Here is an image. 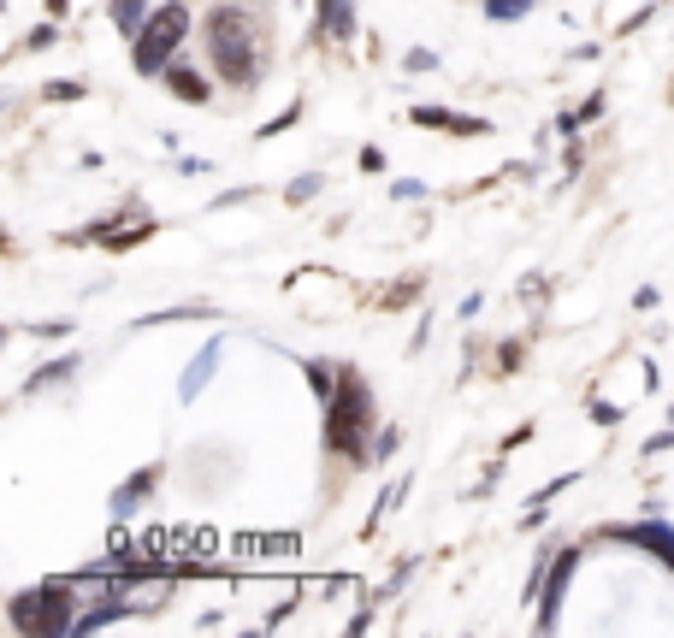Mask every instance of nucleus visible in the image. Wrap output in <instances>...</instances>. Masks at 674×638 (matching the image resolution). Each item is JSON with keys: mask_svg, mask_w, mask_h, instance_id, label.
<instances>
[{"mask_svg": "<svg viewBox=\"0 0 674 638\" xmlns=\"http://www.w3.org/2000/svg\"><path fill=\"white\" fill-rule=\"evenodd\" d=\"M202 42H207V60L219 71V83H231L237 95L261 89V71H267V30L249 6L237 0H219L213 12L202 18Z\"/></svg>", "mask_w": 674, "mask_h": 638, "instance_id": "f257e3e1", "label": "nucleus"}, {"mask_svg": "<svg viewBox=\"0 0 674 638\" xmlns=\"http://www.w3.org/2000/svg\"><path fill=\"white\" fill-rule=\"evenodd\" d=\"M633 308L651 314V308H657V284H639V290H633Z\"/></svg>", "mask_w": 674, "mask_h": 638, "instance_id": "2f4dec72", "label": "nucleus"}, {"mask_svg": "<svg viewBox=\"0 0 674 638\" xmlns=\"http://www.w3.org/2000/svg\"><path fill=\"white\" fill-rule=\"evenodd\" d=\"M154 485H160V467H142V473H131V479L113 491V503H107V509H113V520H131V514L148 503V491H154Z\"/></svg>", "mask_w": 674, "mask_h": 638, "instance_id": "9d476101", "label": "nucleus"}, {"mask_svg": "<svg viewBox=\"0 0 674 638\" xmlns=\"http://www.w3.org/2000/svg\"><path fill=\"white\" fill-rule=\"evenodd\" d=\"M178 319H219L213 302H190V308H160V314H142L136 325H178Z\"/></svg>", "mask_w": 674, "mask_h": 638, "instance_id": "dca6fc26", "label": "nucleus"}, {"mask_svg": "<svg viewBox=\"0 0 674 638\" xmlns=\"http://www.w3.org/2000/svg\"><path fill=\"white\" fill-rule=\"evenodd\" d=\"M219 361H225V337H207V349L196 355V361H190V367H184V379H178V396H184V402H196L207 384H213Z\"/></svg>", "mask_w": 674, "mask_h": 638, "instance_id": "1a4fd4ad", "label": "nucleus"}, {"mask_svg": "<svg viewBox=\"0 0 674 638\" xmlns=\"http://www.w3.org/2000/svg\"><path fill=\"white\" fill-rule=\"evenodd\" d=\"M77 367H83V355H60V361H48L42 373H30V384H24V396H42L48 384H66L71 373H77Z\"/></svg>", "mask_w": 674, "mask_h": 638, "instance_id": "4468645a", "label": "nucleus"}, {"mask_svg": "<svg viewBox=\"0 0 674 638\" xmlns=\"http://www.w3.org/2000/svg\"><path fill=\"white\" fill-rule=\"evenodd\" d=\"M255 195V184H243V190H219L213 195V207H237V201H249Z\"/></svg>", "mask_w": 674, "mask_h": 638, "instance_id": "473e14b6", "label": "nucleus"}, {"mask_svg": "<svg viewBox=\"0 0 674 638\" xmlns=\"http://www.w3.org/2000/svg\"><path fill=\"white\" fill-rule=\"evenodd\" d=\"M154 231H160V225H154V219H142V225H131V231H107V237H101V249L125 255V249H136V243H148Z\"/></svg>", "mask_w": 674, "mask_h": 638, "instance_id": "f3484780", "label": "nucleus"}, {"mask_svg": "<svg viewBox=\"0 0 674 638\" xmlns=\"http://www.w3.org/2000/svg\"><path fill=\"white\" fill-rule=\"evenodd\" d=\"M574 574H580V550L562 544L556 562H550V574H544V591H539V633H556V627H562V603H568Z\"/></svg>", "mask_w": 674, "mask_h": 638, "instance_id": "423d86ee", "label": "nucleus"}, {"mask_svg": "<svg viewBox=\"0 0 674 638\" xmlns=\"http://www.w3.org/2000/svg\"><path fill=\"white\" fill-rule=\"evenodd\" d=\"M604 107H609V95H604V89H592L574 113H562V119H556V130H562V136H580L586 125H598V119H604Z\"/></svg>", "mask_w": 674, "mask_h": 638, "instance_id": "ddd939ff", "label": "nucleus"}, {"mask_svg": "<svg viewBox=\"0 0 674 638\" xmlns=\"http://www.w3.org/2000/svg\"><path fill=\"white\" fill-rule=\"evenodd\" d=\"M397 444H403V432H397V426H385V432H379V444H373V461H391Z\"/></svg>", "mask_w": 674, "mask_h": 638, "instance_id": "a878e982", "label": "nucleus"}, {"mask_svg": "<svg viewBox=\"0 0 674 638\" xmlns=\"http://www.w3.org/2000/svg\"><path fill=\"white\" fill-rule=\"evenodd\" d=\"M391 195H397V201H420V195H426V184H408V178H403V184H391Z\"/></svg>", "mask_w": 674, "mask_h": 638, "instance_id": "72a5a7b5", "label": "nucleus"}, {"mask_svg": "<svg viewBox=\"0 0 674 638\" xmlns=\"http://www.w3.org/2000/svg\"><path fill=\"white\" fill-rule=\"evenodd\" d=\"M178 166H184V178H190V172H213V160H202V154H184Z\"/></svg>", "mask_w": 674, "mask_h": 638, "instance_id": "c9c22d12", "label": "nucleus"}, {"mask_svg": "<svg viewBox=\"0 0 674 638\" xmlns=\"http://www.w3.org/2000/svg\"><path fill=\"white\" fill-rule=\"evenodd\" d=\"M592 420H598V426H621V408L604 402V396H592Z\"/></svg>", "mask_w": 674, "mask_h": 638, "instance_id": "cd10ccee", "label": "nucleus"}, {"mask_svg": "<svg viewBox=\"0 0 674 638\" xmlns=\"http://www.w3.org/2000/svg\"><path fill=\"white\" fill-rule=\"evenodd\" d=\"M414 290H420V278H408V284H397L391 296H379V308H403V302L414 296Z\"/></svg>", "mask_w": 674, "mask_h": 638, "instance_id": "c756f323", "label": "nucleus"}, {"mask_svg": "<svg viewBox=\"0 0 674 638\" xmlns=\"http://www.w3.org/2000/svg\"><path fill=\"white\" fill-rule=\"evenodd\" d=\"M521 296H527V302H533V308H539L544 296H550V284H544V278H527V290H521Z\"/></svg>", "mask_w": 674, "mask_h": 638, "instance_id": "f704fd0d", "label": "nucleus"}, {"mask_svg": "<svg viewBox=\"0 0 674 638\" xmlns=\"http://www.w3.org/2000/svg\"><path fill=\"white\" fill-rule=\"evenodd\" d=\"M403 71H414V77H420V71H438V54H432V48H408Z\"/></svg>", "mask_w": 674, "mask_h": 638, "instance_id": "b1692460", "label": "nucleus"}, {"mask_svg": "<svg viewBox=\"0 0 674 638\" xmlns=\"http://www.w3.org/2000/svg\"><path fill=\"white\" fill-rule=\"evenodd\" d=\"M302 379H308V390L320 396V408L337 396V367L332 361H302Z\"/></svg>", "mask_w": 674, "mask_h": 638, "instance_id": "2eb2a0df", "label": "nucleus"}, {"mask_svg": "<svg viewBox=\"0 0 674 638\" xmlns=\"http://www.w3.org/2000/svg\"><path fill=\"white\" fill-rule=\"evenodd\" d=\"M373 420H379V408H373V390H367V379H361L355 367H337V396L326 402V449L361 467V461L373 455V449H367Z\"/></svg>", "mask_w": 674, "mask_h": 638, "instance_id": "f03ea898", "label": "nucleus"}, {"mask_svg": "<svg viewBox=\"0 0 674 638\" xmlns=\"http://www.w3.org/2000/svg\"><path fill=\"white\" fill-rule=\"evenodd\" d=\"M54 42H60V18H42V24L30 30V42H24V48H54Z\"/></svg>", "mask_w": 674, "mask_h": 638, "instance_id": "5701e85b", "label": "nucleus"}, {"mask_svg": "<svg viewBox=\"0 0 674 638\" xmlns=\"http://www.w3.org/2000/svg\"><path fill=\"white\" fill-rule=\"evenodd\" d=\"M83 95H89L83 77H54V83H42V101H83Z\"/></svg>", "mask_w": 674, "mask_h": 638, "instance_id": "6ab92c4d", "label": "nucleus"}, {"mask_svg": "<svg viewBox=\"0 0 674 638\" xmlns=\"http://www.w3.org/2000/svg\"><path fill=\"white\" fill-rule=\"evenodd\" d=\"M408 119L420 130H450V136H491V119H479V113H456V107H408Z\"/></svg>", "mask_w": 674, "mask_h": 638, "instance_id": "0eeeda50", "label": "nucleus"}, {"mask_svg": "<svg viewBox=\"0 0 674 638\" xmlns=\"http://www.w3.org/2000/svg\"><path fill=\"white\" fill-rule=\"evenodd\" d=\"M663 449H674V426H669V432H657V438H645V444H639V455L651 461V455H663Z\"/></svg>", "mask_w": 674, "mask_h": 638, "instance_id": "7c9ffc66", "label": "nucleus"}, {"mask_svg": "<svg viewBox=\"0 0 674 638\" xmlns=\"http://www.w3.org/2000/svg\"><path fill=\"white\" fill-rule=\"evenodd\" d=\"M355 166H361L367 178H373V172H385V148H379V142H367V148L355 154Z\"/></svg>", "mask_w": 674, "mask_h": 638, "instance_id": "393cba45", "label": "nucleus"}, {"mask_svg": "<svg viewBox=\"0 0 674 638\" xmlns=\"http://www.w3.org/2000/svg\"><path fill=\"white\" fill-rule=\"evenodd\" d=\"M296 119H302V101H290V107H284L278 119H267V125L255 130V142H272V136H284V130L296 125Z\"/></svg>", "mask_w": 674, "mask_h": 638, "instance_id": "412c9836", "label": "nucleus"}, {"mask_svg": "<svg viewBox=\"0 0 674 638\" xmlns=\"http://www.w3.org/2000/svg\"><path fill=\"white\" fill-rule=\"evenodd\" d=\"M651 18H657V6H639V12H633V18H627V24H615V36H633V30H645V24H651Z\"/></svg>", "mask_w": 674, "mask_h": 638, "instance_id": "c85d7f7f", "label": "nucleus"}, {"mask_svg": "<svg viewBox=\"0 0 674 638\" xmlns=\"http://www.w3.org/2000/svg\"><path fill=\"white\" fill-rule=\"evenodd\" d=\"M42 6H48V18H66L71 12V0H42Z\"/></svg>", "mask_w": 674, "mask_h": 638, "instance_id": "58836bf2", "label": "nucleus"}, {"mask_svg": "<svg viewBox=\"0 0 674 638\" xmlns=\"http://www.w3.org/2000/svg\"><path fill=\"white\" fill-rule=\"evenodd\" d=\"M160 83H166V95H172V101H190V107H207V101H213V83H207L196 65H184V60L166 65V71H160Z\"/></svg>", "mask_w": 674, "mask_h": 638, "instance_id": "6e6552de", "label": "nucleus"}, {"mask_svg": "<svg viewBox=\"0 0 674 638\" xmlns=\"http://www.w3.org/2000/svg\"><path fill=\"white\" fill-rule=\"evenodd\" d=\"M314 36H332V42H355V0H320Z\"/></svg>", "mask_w": 674, "mask_h": 638, "instance_id": "9b49d317", "label": "nucleus"}, {"mask_svg": "<svg viewBox=\"0 0 674 638\" xmlns=\"http://www.w3.org/2000/svg\"><path fill=\"white\" fill-rule=\"evenodd\" d=\"M521 361H527V349H521V343H503V349H497V373H515Z\"/></svg>", "mask_w": 674, "mask_h": 638, "instance_id": "bb28decb", "label": "nucleus"}, {"mask_svg": "<svg viewBox=\"0 0 674 638\" xmlns=\"http://www.w3.org/2000/svg\"><path fill=\"white\" fill-rule=\"evenodd\" d=\"M77 591H83V579H42L36 591H18L12 603H6V621H12V633L24 638H60L77 627V615H83V603H77Z\"/></svg>", "mask_w": 674, "mask_h": 638, "instance_id": "7ed1b4c3", "label": "nucleus"}, {"mask_svg": "<svg viewBox=\"0 0 674 638\" xmlns=\"http://www.w3.org/2000/svg\"><path fill=\"white\" fill-rule=\"evenodd\" d=\"M71 331H77V319H48V325H24V337H42V343H48V337H71Z\"/></svg>", "mask_w": 674, "mask_h": 638, "instance_id": "4be33fe9", "label": "nucleus"}, {"mask_svg": "<svg viewBox=\"0 0 674 638\" xmlns=\"http://www.w3.org/2000/svg\"><path fill=\"white\" fill-rule=\"evenodd\" d=\"M598 538H604V544H627V550H645L651 562H663V568L674 574V526L669 520H657V514L627 520V526H598Z\"/></svg>", "mask_w": 674, "mask_h": 638, "instance_id": "39448f33", "label": "nucleus"}, {"mask_svg": "<svg viewBox=\"0 0 674 638\" xmlns=\"http://www.w3.org/2000/svg\"><path fill=\"white\" fill-rule=\"evenodd\" d=\"M574 479H580V473H556V479H544L539 491L527 497V514H521V526H527V532H533V526H544V520H550V509H544V503H556V497H562V491H568Z\"/></svg>", "mask_w": 674, "mask_h": 638, "instance_id": "f8f14e48", "label": "nucleus"}, {"mask_svg": "<svg viewBox=\"0 0 674 638\" xmlns=\"http://www.w3.org/2000/svg\"><path fill=\"white\" fill-rule=\"evenodd\" d=\"M479 308H485V296H479V290H473L468 302H462V319H468V325H473V319H479Z\"/></svg>", "mask_w": 674, "mask_h": 638, "instance_id": "4c0bfd02", "label": "nucleus"}, {"mask_svg": "<svg viewBox=\"0 0 674 638\" xmlns=\"http://www.w3.org/2000/svg\"><path fill=\"white\" fill-rule=\"evenodd\" d=\"M320 190H326V178H320V172H302V178L284 190V201H290V207H302V201H314Z\"/></svg>", "mask_w": 674, "mask_h": 638, "instance_id": "aec40b11", "label": "nucleus"}, {"mask_svg": "<svg viewBox=\"0 0 674 638\" xmlns=\"http://www.w3.org/2000/svg\"><path fill=\"white\" fill-rule=\"evenodd\" d=\"M527 438H533V426H515V432L503 438V455H509V449H521V444H527Z\"/></svg>", "mask_w": 674, "mask_h": 638, "instance_id": "e433bc0d", "label": "nucleus"}, {"mask_svg": "<svg viewBox=\"0 0 674 638\" xmlns=\"http://www.w3.org/2000/svg\"><path fill=\"white\" fill-rule=\"evenodd\" d=\"M184 36H190V0H160L148 12V24L131 36V65L142 77H160L172 65V54L184 48Z\"/></svg>", "mask_w": 674, "mask_h": 638, "instance_id": "20e7f679", "label": "nucleus"}, {"mask_svg": "<svg viewBox=\"0 0 674 638\" xmlns=\"http://www.w3.org/2000/svg\"><path fill=\"white\" fill-rule=\"evenodd\" d=\"M485 6V18H497V24H521L527 12H533V0H479Z\"/></svg>", "mask_w": 674, "mask_h": 638, "instance_id": "a211bd4d", "label": "nucleus"}]
</instances>
